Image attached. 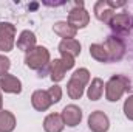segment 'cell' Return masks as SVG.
I'll use <instances>...</instances> for the list:
<instances>
[{
    "label": "cell",
    "instance_id": "cell-1",
    "mask_svg": "<svg viewBox=\"0 0 133 132\" xmlns=\"http://www.w3.org/2000/svg\"><path fill=\"white\" fill-rule=\"evenodd\" d=\"M88 81H90V71L87 68H77L71 75V78L66 84L68 97L71 99H79L84 95V90H85V86L88 84Z\"/></svg>",
    "mask_w": 133,
    "mask_h": 132
},
{
    "label": "cell",
    "instance_id": "cell-2",
    "mask_svg": "<svg viewBox=\"0 0 133 132\" xmlns=\"http://www.w3.org/2000/svg\"><path fill=\"white\" fill-rule=\"evenodd\" d=\"M130 87V79L122 76V75H113L108 82L105 84V98L108 101H119L125 92H129Z\"/></svg>",
    "mask_w": 133,
    "mask_h": 132
},
{
    "label": "cell",
    "instance_id": "cell-3",
    "mask_svg": "<svg viewBox=\"0 0 133 132\" xmlns=\"http://www.w3.org/2000/svg\"><path fill=\"white\" fill-rule=\"evenodd\" d=\"M25 64L31 70H42L50 64V51L45 47H34L25 55Z\"/></svg>",
    "mask_w": 133,
    "mask_h": 132
},
{
    "label": "cell",
    "instance_id": "cell-4",
    "mask_svg": "<svg viewBox=\"0 0 133 132\" xmlns=\"http://www.w3.org/2000/svg\"><path fill=\"white\" fill-rule=\"evenodd\" d=\"M73 28H85L90 22V14L87 9H84V2H76L74 8L70 11L68 14V20H66Z\"/></svg>",
    "mask_w": 133,
    "mask_h": 132
},
{
    "label": "cell",
    "instance_id": "cell-5",
    "mask_svg": "<svg viewBox=\"0 0 133 132\" xmlns=\"http://www.w3.org/2000/svg\"><path fill=\"white\" fill-rule=\"evenodd\" d=\"M16 37V27L9 22L0 23V51H11L14 48Z\"/></svg>",
    "mask_w": 133,
    "mask_h": 132
},
{
    "label": "cell",
    "instance_id": "cell-6",
    "mask_svg": "<svg viewBox=\"0 0 133 132\" xmlns=\"http://www.w3.org/2000/svg\"><path fill=\"white\" fill-rule=\"evenodd\" d=\"M108 25H110V28L113 31H116L119 34L130 33L133 28V17L129 13H119V14H115L111 17Z\"/></svg>",
    "mask_w": 133,
    "mask_h": 132
},
{
    "label": "cell",
    "instance_id": "cell-7",
    "mask_svg": "<svg viewBox=\"0 0 133 132\" xmlns=\"http://www.w3.org/2000/svg\"><path fill=\"white\" fill-rule=\"evenodd\" d=\"M102 45H104V48H105V51H107L108 62L122 59L124 51H125V47H124V44H122V40H121L119 37L111 36V37H108Z\"/></svg>",
    "mask_w": 133,
    "mask_h": 132
},
{
    "label": "cell",
    "instance_id": "cell-8",
    "mask_svg": "<svg viewBox=\"0 0 133 132\" xmlns=\"http://www.w3.org/2000/svg\"><path fill=\"white\" fill-rule=\"evenodd\" d=\"M88 128L93 132H107L110 128V120L102 110H95L88 117Z\"/></svg>",
    "mask_w": 133,
    "mask_h": 132
},
{
    "label": "cell",
    "instance_id": "cell-9",
    "mask_svg": "<svg viewBox=\"0 0 133 132\" xmlns=\"http://www.w3.org/2000/svg\"><path fill=\"white\" fill-rule=\"evenodd\" d=\"M61 117L64 120V124L70 126V128H74L82 121V110L76 104H68V106L64 107Z\"/></svg>",
    "mask_w": 133,
    "mask_h": 132
},
{
    "label": "cell",
    "instance_id": "cell-10",
    "mask_svg": "<svg viewBox=\"0 0 133 132\" xmlns=\"http://www.w3.org/2000/svg\"><path fill=\"white\" fill-rule=\"evenodd\" d=\"M0 90H3L5 93H20L22 92V82L19 78L6 73V75L0 76Z\"/></svg>",
    "mask_w": 133,
    "mask_h": 132
},
{
    "label": "cell",
    "instance_id": "cell-11",
    "mask_svg": "<svg viewBox=\"0 0 133 132\" xmlns=\"http://www.w3.org/2000/svg\"><path fill=\"white\" fill-rule=\"evenodd\" d=\"M31 104L36 110L39 112H45L50 109V106L53 104L51 99L48 97V92L46 90H36L33 95H31Z\"/></svg>",
    "mask_w": 133,
    "mask_h": 132
},
{
    "label": "cell",
    "instance_id": "cell-12",
    "mask_svg": "<svg viewBox=\"0 0 133 132\" xmlns=\"http://www.w3.org/2000/svg\"><path fill=\"white\" fill-rule=\"evenodd\" d=\"M64 120L61 113H50L43 120V129L45 132H62L64 129Z\"/></svg>",
    "mask_w": 133,
    "mask_h": 132
},
{
    "label": "cell",
    "instance_id": "cell-13",
    "mask_svg": "<svg viewBox=\"0 0 133 132\" xmlns=\"http://www.w3.org/2000/svg\"><path fill=\"white\" fill-rule=\"evenodd\" d=\"M59 51L61 55H70L76 58L81 55V42L76 39H64L59 44Z\"/></svg>",
    "mask_w": 133,
    "mask_h": 132
},
{
    "label": "cell",
    "instance_id": "cell-14",
    "mask_svg": "<svg viewBox=\"0 0 133 132\" xmlns=\"http://www.w3.org/2000/svg\"><path fill=\"white\" fill-rule=\"evenodd\" d=\"M95 14H96V17L99 19L101 22L108 23L111 20V17L115 16V11L107 5V0H99L95 5Z\"/></svg>",
    "mask_w": 133,
    "mask_h": 132
},
{
    "label": "cell",
    "instance_id": "cell-15",
    "mask_svg": "<svg viewBox=\"0 0 133 132\" xmlns=\"http://www.w3.org/2000/svg\"><path fill=\"white\" fill-rule=\"evenodd\" d=\"M16 44H17V48H20L23 51H30L31 48L36 47V34L33 31H30V30H25L17 37Z\"/></svg>",
    "mask_w": 133,
    "mask_h": 132
},
{
    "label": "cell",
    "instance_id": "cell-16",
    "mask_svg": "<svg viewBox=\"0 0 133 132\" xmlns=\"http://www.w3.org/2000/svg\"><path fill=\"white\" fill-rule=\"evenodd\" d=\"M53 31L59 37H62V40H64V39H74L77 30L73 28L68 22H56L54 27H53Z\"/></svg>",
    "mask_w": 133,
    "mask_h": 132
},
{
    "label": "cell",
    "instance_id": "cell-17",
    "mask_svg": "<svg viewBox=\"0 0 133 132\" xmlns=\"http://www.w3.org/2000/svg\"><path fill=\"white\" fill-rule=\"evenodd\" d=\"M65 73H66V70L61 59H54V61L50 62V78H51L53 82L62 81L65 78Z\"/></svg>",
    "mask_w": 133,
    "mask_h": 132
},
{
    "label": "cell",
    "instance_id": "cell-18",
    "mask_svg": "<svg viewBox=\"0 0 133 132\" xmlns=\"http://www.w3.org/2000/svg\"><path fill=\"white\" fill-rule=\"evenodd\" d=\"M16 128V117L9 110H0V132H12Z\"/></svg>",
    "mask_w": 133,
    "mask_h": 132
},
{
    "label": "cell",
    "instance_id": "cell-19",
    "mask_svg": "<svg viewBox=\"0 0 133 132\" xmlns=\"http://www.w3.org/2000/svg\"><path fill=\"white\" fill-rule=\"evenodd\" d=\"M104 87H105V86H104V81H102L101 78H95V79L91 81L88 90H87V97L91 99V101L101 99L102 93H104Z\"/></svg>",
    "mask_w": 133,
    "mask_h": 132
},
{
    "label": "cell",
    "instance_id": "cell-20",
    "mask_svg": "<svg viewBox=\"0 0 133 132\" xmlns=\"http://www.w3.org/2000/svg\"><path fill=\"white\" fill-rule=\"evenodd\" d=\"M90 55L98 62H108V56H107V51H105L102 44H91L90 45Z\"/></svg>",
    "mask_w": 133,
    "mask_h": 132
},
{
    "label": "cell",
    "instance_id": "cell-21",
    "mask_svg": "<svg viewBox=\"0 0 133 132\" xmlns=\"http://www.w3.org/2000/svg\"><path fill=\"white\" fill-rule=\"evenodd\" d=\"M46 92H48V97H50V99H51V103H53V104L59 103L61 98H62V89H61L57 84H54L53 87H50Z\"/></svg>",
    "mask_w": 133,
    "mask_h": 132
},
{
    "label": "cell",
    "instance_id": "cell-22",
    "mask_svg": "<svg viewBox=\"0 0 133 132\" xmlns=\"http://www.w3.org/2000/svg\"><path fill=\"white\" fill-rule=\"evenodd\" d=\"M124 113L129 120L133 121V95H130L129 98L124 101Z\"/></svg>",
    "mask_w": 133,
    "mask_h": 132
},
{
    "label": "cell",
    "instance_id": "cell-23",
    "mask_svg": "<svg viewBox=\"0 0 133 132\" xmlns=\"http://www.w3.org/2000/svg\"><path fill=\"white\" fill-rule=\"evenodd\" d=\"M9 67H11V61H9L6 56L0 55V76L6 75V73H8V70H9Z\"/></svg>",
    "mask_w": 133,
    "mask_h": 132
},
{
    "label": "cell",
    "instance_id": "cell-24",
    "mask_svg": "<svg viewBox=\"0 0 133 132\" xmlns=\"http://www.w3.org/2000/svg\"><path fill=\"white\" fill-rule=\"evenodd\" d=\"M61 61H62V64L65 67V70H71L73 67H74V58L73 56H70V55H62V58H61Z\"/></svg>",
    "mask_w": 133,
    "mask_h": 132
},
{
    "label": "cell",
    "instance_id": "cell-25",
    "mask_svg": "<svg viewBox=\"0 0 133 132\" xmlns=\"http://www.w3.org/2000/svg\"><path fill=\"white\" fill-rule=\"evenodd\" d=\"M107 5L115 11V8H122L125 6V2H115V0H107Z\"/></svg>",
    "mask_w": 133,
    "mask_h": 132
},
{
    "label": "cell",
    "instance_id": "cell-26",
    "mask_svg": "<svg viewBox=\"0 0 133 132\" xmlns=\"http://www.w3.org/2000/svg\"><path fill=\"white\" fill-rule=\"evenodd\" d=\"M2 106H3V99H2V90H0V110H2Z\"/></svg>",
    "mask_w": 133,
    "mask_h": 132
}]
</instances>
